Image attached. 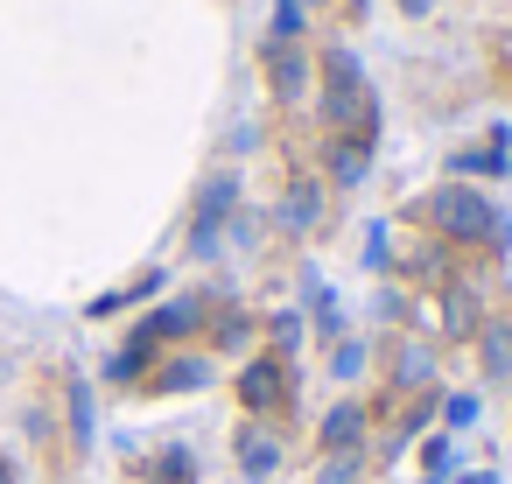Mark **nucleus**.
<instances>
[{"label": "nucleus", "mask_w": 512, "mask_h": 484, "mask_svg": "<svg viewBox=\"0 0 512 484\" xmlns=\"http://www.w3.org/2000/svg\"><path fill=\"white\" fill-rule=\"evenodd\" d=\"M421 211H428V225H435L442 239H477V246H491V253H505V246H512V225H505L477 190H463V183L435 190Z\"/></svg>", "instance_id": "f257e3e1"}, {"label": "nucleus", "mask_w": 512, "mask_h": 484, "mask_svg": "<svg viewBox=\"0 0 512 484\" xmlns=\"http://www.w3.org/2000/svg\"><path fill=\"white\" fill-rule=\"evenodd\" d=\"M323 120L330 127H351L358 120V141H372V127H379L372 92H365V71L351 64V50H330L323 57Z\"/></svg>", "instance_id": "f03ea898"}, {"label": "nucleus", "mask_w": 512, "mask_h": 484, "mask_svg": "<svg viewBox=\"0 0 512 484\" xmlns=\"http://www.w3.org/2000/svg\"><path fill=\"white\" fill-rule=\"evenodd\" d=\"M232 204H239V183L232 176H211L204 190H197V218H190V253H218V225L232 218Z\"/></svg>", "instance_id": "7ed1b4c3"}, {"label": "nucleus", "mask_w": 512, "mask_h": 484, "mask_svg": "<svg viewBox=\"0 0 512 484\" xmlns=\"http://www.w3.org/2000/svg\"><path fill=\"white\" fill-rule=\"evenodd\" d=\"M239 400H246L253 414H274V407L288 400V372H281V358H260V365H246V372H239Z\"/></svg>", "instance_id": "20e7f679"}, {"label": "nucleus", "mask_w": 512, "mask_h": 484, "mask_svg": "<svg viewBox=\"0 0 512 484\" xmlns=\"http://www.w3.org/2000/svg\"><path fill=\"white\" fill-rule=\"evenodd\" d=\"M267 78H274V92H302V78H309V64H302V50L295 43H267Z\"/></svg>", "instance_id": "39448f33"}, {"label": "nucleus", "mask_w": 512, "mask_h": 484, "mask_svg": "<svg viewBox=\"0 0 512 484\" xmlns=\"http://www.w3.org/2000/svg\"><path fill=\"white\" fill-rule=\"evenodd\" d=\"M365 148H372V141H358V134H344V141L330 148V176H337V183H358V176H365V162H372Z\"/></svg>", "instance_id": "423d86ee"}, {"label": "nucleus", "mask_w": 512, "mask_h": 484, "mask_svg": "<svg viewBox=\"0 0 512 484\" xmlns=\"http://www.w3.org/2000/svg\"><path fill=\"white\" fill-rule=\"evenodd\" d=\"M484 372L491 379L512 372V323H484Z\"/></svg>", "instance_id": "0eeeda50"}, {"label": "nucleus", "mask_w": 512, "mask_h": 484, "mask_svg": "<svg viewBox=\"0 0 512 484\" xmlns=\"http://www.w3.org/2000/svg\"><path fill=\"white\" fill-rule=\"evenodd\" d=\"M155 393H176V386H204V358H169L155 379H148Z\"/></svg>", "instance_id": "6e6552de"}, {"label": "nucleus", "mask_w": 512, "mask_h": 484, "mask_svg": "<svg viewBox=\"0 0 512 484\" xmlns=\"http://www.w3.org/2000/svg\"><path fill=\"white\" fill-rule=\"evenodd\" d=\"M281 225H295V232H309V225H316V183H295V190H288Z\"/></svg>", "instance_id": "1a4fd4ad"}, {"label": "nucleus", "mask_w": 512, "mask_h": 484, "mask_svg": "<svg viewBox=\"0 0 512 484\" xmlns=\"http://www.w3.org/2000/svg\"><path fill=\"white\" fill-rule=\"evenodd\" d=\"M239 463H246V477H267V470L281 463V449H274L267 435H239Z\"/></svg>", "instance_id": "9d476101"}, {"label": "nucleus", "mask_w": 512, "mask_h": 484, "mask_svg": "<svg viewBox=\"0 0 512 484\" xmlns=\"http://www.w3.org/2000/svg\"><path fill=\"white\" fill-rule=\"evenodd\" d=\"M358 428H365V414H358V407H337V414L323 421V442L344 456V442H358Z\"/></svg>", "instance_id": "9b49d317"}, {"label": "nucleus", "mask_w": 512, "mask_h": 484, "mask_svg": "<svg viewBox=\"0 0 512 484\" xmlns=\"http://www.w3.org/2000/svg\"><path fill=\"white\" fill-rule=\"evenodd\" d=\"M393 379H400V386H428V351H421V344L393 351Z\"/></svg>", "instance_id": "f8f14e48"}, {"label": "nucleus", "mask_w": 512, "mask_h": 484, "mask_svg": "<svg viewBox=\"0 0 512 484\" xmlns=\"http://www.w3.org/2000/svg\"><path fill=\"white\" fill-rule=\"evenodd\" d=\"M302 36V0H274V43H295Z\"/></svg>", "instance_id": "ddd939ff"}, {"label": "nucleus", "mask_w": 512, "mask_h": 484, "mask_svg": "<svg viewBox=\"0 0 512 484\" xmlns=\"http://www.w3.org/2000/svg\"><path fill=\"white\" fill-rule=\"evenodd\" d=\"M155 484H190V456L183 449H162L155 456Z\"/></svg>", "instance_id": "4468645a"}, {"label": "nucleus", "mask_w": 512, "mask_h": 484, "mask_svg": "<svg viewBox=\"0 0 512 484\" xmlns=\"http://www.w3.org/2000/svg\"><path fill=\"white\" fill-rule=\"evenodd\" d=\"M71 435H78V442L92 435V400H85V386H71Z\"/></svg>", "instance_id": "2eb2a0df"}, {"label": "nucleus", "mask_w": 512, "mask_h": 484, "mask_svg": "<svg viewBox=\"0 0 512 484\" xmlns=\"http://www.w3.org/2000/svg\"><path fill=\"white\" fill-rule=\"evenodd\" d=\"M449 421H456V428H470V421H477V400H470V393H456V400H449Z\"/></svg>", "instance_id": "dca6fc26"}, {"label": "nucleus", "mask_w": 512, "mask_h": 484, "mask_svg": "<svg viewBox=\"0 0 512 484\" xmlns=\"http://www.w3.org/2000/svg\"><path fill=\"white\" fill-rule=\"evenodd\" d=\"M358 477V463H344V456H330V470H323V484H351Z\"/></svg>", "instance_id": "f3484780"}, {"label": "nucleus", "mask_w": 512, "mask_h": 484, "mask_svg": "<svg viewBox=\"0 0 512 484\" xmlns=\"http://www.w3.org/2000/svg\"><path fill=\"white\" fill-rule=\"evenodd\" d=\"M0 484H15V470H8V463H0Z\"/></svg>", "instance_id": "a211bd4d"}, {"label": "nucleus", "mask_w": 512, "mask_h": 484, "mask_svg": "<svg viewBox=\"0 0 512 484\" xmlns=\"http://www.w3.org/2000/svg\"><path fill=\"white\" fill-rule=\"evenodd\" d=\"M400 8H421V0H400Z\"/></svg>", "instance_id": "6ab92c4d"}]
</instances>
